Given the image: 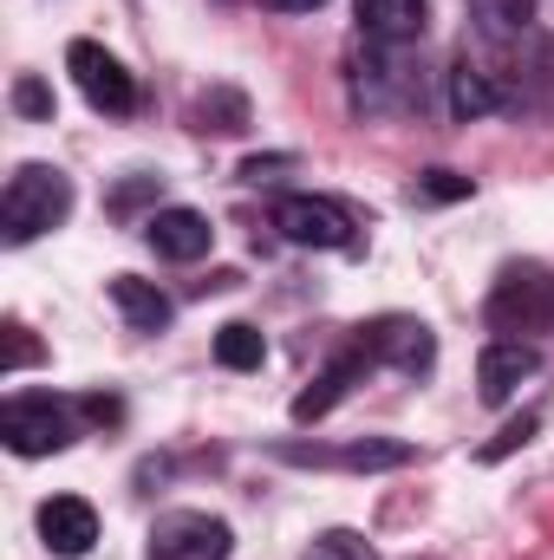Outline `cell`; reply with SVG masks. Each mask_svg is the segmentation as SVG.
I'll list each match as a JSON object with an SVG mask.
<instances>
[{
  "mask_svg": "<svg viewBox=\"0 0 554 560\" xmlns=\"http://www.w3.org/2000/svg\"><path fill=\"white\" fill-rule=\"evenodd\" d=\"M66 215H72V183H66V170H53V163H20V170L7 176V196H0V235H7L13 248L39 242V235L59 229Z\"/></svg>",
  "mask_w": 554,
  "mask_h": 560,
  "instance_id": "cell-1",
  "label": "cell"
},
{
  "mask_svg": "<svg viewBox=\"0 0 554 560\" xmlns=\"http://www.w3.org/2000/svg\"><path fill=\"white\" fill-rule=\"evenodd\" d=\"M489 326L503 332V339H535V332H549L554 326V275L542 261H516V268H503V280L489 287Z\"/></svg>",
  "mask_w": 554,
  "mask_h": 560,
  "instance_id": "cell-2",
  "label": "cell"
},
{
  "mask_svg": "<svg viewBox=\"0 0 554 560\" xmlns=\"http://www.w3.org/2000/svg\"><path fill=\"white\" fill-rule=\"evenodd\" d=\"M483 20V39L516 52V59H549L554 52V0H470Z\"/></svg>",
  "mask_w": 554,
  "mask_h": 560,
  "instance_id": "cell-3",
  "label": "cell"
},
{
  "mask_svg": "<svg viewBox=\"0 0 554 560\" xmlns=\"http://www.w3.org/2000/svg\"><path fill=\"white\" fill-rule=\"evenodd\" d=\"M66 72H72V85L85 92L92 112H105V118H131V112H138L131 72H125L99 39H72V46H66Z\"/></svg>",
  "mask_w": 554,
  "mask_h": 560,
  "instance_id": "cell-4",
  "label": "cell"
},
{
  "mask_svg": "<svg viewBox=\"0 0 554 560\" xmlns=\"http://www.w3.org/2000/svg\"><path fill=\"white\" fill-rule=\"evenodd\" d=\"M229 548H235L229 522L203 509H170L150 528V560H229Z\"/></svg>",
  "mask_w": 554,
  "mask_h": 560,
  "instance_id": "cell-5",
  "label": "cell"
},
{
  "mask_svg": "<svg viewBox=\"0 0 554 560\" xmlns=\"http://www.w3.org/2000/svg\"><path fill=\"white\" fill-rule=\"evenodd\" d=\"M275 229H280V242H293V248H359L353 215L339 202H326V196H280Z\"/></svg>",
  "mask_w": 554,
  "mask_h": 560,
  "instance_id": "cell-6",
  "label": "cell"
},
{
  "mask_svg": "<svg viewBox=\"0 0 554 560\" xmlns=\"http://www.w3.org/2000/svg\"><path fill=\"white\" fill-rule=\"evenodd\" d=\"M0 436L13 456H53L72 443V418L53 398H7L0 405Z\"/></svg>",
  "mask_w": 554,
  "mask_h": 560,
  "instance_id": "cell-7",
  "label": "cell"
},
{
  "mask_svg": "<svg viewBox=\"0 0 554 560\" xmlns=\"http://www.w3.org/2000/svg\"><path fill=\"white\" fill-rule=\"evenodd\" d=\"M359 339L372 346V359L379 365H392V372H430V359H437V339H430V326L424 319H405V313H392V319H379V326H359Z\"/></svg>",
  "mask_w": 554,
  "mask_h": 560,
  "instance_id": "cell-8",
  "label": "cell"
},
{
  "mask_svg": "<svg viewBox=\"0 0 554 560\" xmlns=\"http://www.w3.org/2000/svg\"><path fill=\"white\" fill-rule=\"evenodd\" d=\"M39 541H46V555H59V560L92 555V541H99V515H92V502H79V495H53V502L39 509Z\"/></svg>",
  "mask_w": 554,
  "mask_h": 560,
  "instance_id": "cell-9",
  "label": "cell"
},
{
  "mask_svg": "<svg viewBox=\"0 0 554 560\" xmlns=\"http://www.w3.org/2000/svg\"><path fill=\"white\" fill-rule=\"evenodd\" d=\"M366 365H372V346H366V339H359V346H346V352H339V359H333V365L300 392V398H293V423H320L339 398H346V392H353V385H359V378H366Z\"/></svg>",
  "mask_w": 554,
  "mask_h": 560,
  "instance_id": "cell-10",
  "label": "cell"
},
{
  "mask_svg": "<svg viewBox=\"0 0 554 560\" xmlns=\"http://www.w3.org/2000/svg\"><path fill=\"white\" fill-rule=\"evenodd\" d=\"M143 235H150V248H157L163 261H203L209 242H216V229H209L203 209H157V215L143 222Z\"/></svg>",
  "mask_w": 554,
  "mask_h": 560,
  "instance_id": "cell-11",
  "label": "cell"
},
{
  "mask_svg": "<svg viewBox=\"0 0 554 560\" xmlns=\"http://www.w3.org/2000/svg\"><path fill=\"white\" fill-rule=\"evenodd\" d=\"M529 378H535V346H529V339H496V346L483 352V365H476L483 405H509Z\"/></svg>",
  "mask_w": 554,
  "mask_h": 560,
  "instance_id": "cell-12",
  "label": "cell"
},
{
  "mask_svg": "<svg viewBox=\"0 0 554 560\" xmlns=\"http://www.w3.org/2000/svg\"><path fill=\"white\" fill-rule=\"evenodd\" d=\"M280 456L287 463H326V469H399V463H412V450L405 443H385V436H366L353 450H300V443H287Z\"/></svg>",
  "mask_w": 554,
  "mask_h": 560,
  "instance_id": "cell-13",
  "label": "cell"
},
{
  "mask_svg": "<svg viewBox=\"0 0 554 560\" xmlns=\"http://www.w3.org/2000/svg\"><path fill=\"white\" fill-rule=\"evenodd\" d=\"M359 33L372 46H412L424 33V0H359Z\"/></svg>",
  "mask_w": 554,
  "mask_h": 560,
  "instance_id": "cell-14",
  "label": "cell"
},
{
  "mask_svg": "<svg viewBox=\"0 0 554 560\" xmlns=\"http://www.w3.org/2000/svg\"><path fill=\"white\" fill-rule=\"evenodd\" d=\"M112 306L125 313V326H131V332H163V326H170V300L157 293V280L112 275Z\"/></svg>",
  "mask_w": 554,
  "mask_h": 560,
  "instance_id": "cell-15",
  "label": "cell"
},
{
  "mask_svg": "<svg viewBox=\"0 0 554 560\" xmlns=\"http://www.w3.org/2000/svg\"><path fill=\"white\" fill-rule=\"evenodd\" d=\"M503 105V92H496V72L483 66V59H457V72H450V112L457 118H483V112H496Z\"/></svg>",
  "mask_w": 554,
  "mask_h": 560,
  "instance_id": "cell-16",
  "label": "cell"
},
{
  "mask_svg": "<svg viewBox=\"0 0 554 560\" xmlns=\"http://www.w3.org/2000/svg\"><path fill=\"white\" fill-rule=\"evenodd\" d=\"M196 131H216V138H235V131H249V98H242L235 85H216V92H203V98H196Z\"/></svg>",
  "mask_w": 554,
  "mask_h": 560,
  "instance_id": "cell-17",
  "label": "cell"
},
{
  "mask_svg": "<svg viewBox=\"0 0 554 560\" xmlns=\"http://www.w3.org/2000/svg\"><path fill=\"white\" fill-rule=\"evenodd\" d=\"M216 359H222L229 372H262V359H268V339H262L249 319H229V326L216 332Z\"/></svg>",
  "mask_w": 554,
  "mask_h": 560,
  "instance_id": "cell-18",
  "label": "cell"
},
{
  "mask_svg": "<svg viewBox=\"0 0 554 560\" xmlns=\"http://www.w3.org/2000/svg\"><path fill=\"white\" fill-rule=\"evenodd\" d=\"M470 196V176H457V170H424L412 183V202H463Z\"/></svg>",
  "mask_w": 554,
  "mask_h": 560,
  "instance_id": "cell-19",
  "label": "cell"
},
{
  "mask_svg": "<svg viewBox=\"0 0 554 560\" xmlns=\"http://www.w3.org/2000/svg\"><path fill=\"white\" fill-rule=\"evenodd\" d=\"M307 560H379V555H372L353 528H333V535H320V541L307 548Z\"/></svg>",
  "mask_w": 554,
  "mask_h": 560,
  "instance_id": "cell-20",
  "label": "cell"
},
{
  "mask_svg": "<svg viewBox=\"0 0 554 560\" xmlns=\"http://www.w3.org/2000/svg\"><path fill=\"white\" fill-rule=\"evenodd\" d=\"M13 112H20V118H39V125H53V92L26 72V79H13Z\"/></svg>",
  "mask_w": 554,
  "mask_h": 560,
  "instance_id": "cell-21",
  "label": "cell"
},
{
  "mask_svg": "<svg viewBox=\"0 0 554 560\" xmlns=\"http://www.w3.org/2000/svg\"><path fill=\"white\" fill-rule=\"evenodd\" d=\"M535 430H542V418H535V411H522V418L509 423V430H503V436H496L489 450H483V463H496V456H509V450H522V443H529Z\"/></svg>",
  "mask_w": 554,
  "mask_h": 560,
  "instance_id": "cell-22",
  "label": "cell"
},
{
  "mask_svg": "<svg viewBox=\"0 0 554 560\" xmlns=\"http://www.w3.org/2000/svg\"><path fill=\"white\" fill-rule=\"evenodd\" d=\"M13 339H7V372H20V365H33V339H26V326H7Z\"/></svg>",
  "mask_w": 554,
  "mask_h": 560,
  "instance_id": "cell-23",
  "label": "cell"
},
{
  "mask_svg": "<svg viewBox=\"0 0 554 560\" xmlns=\"http://www.w3.org/2000/svg\"><path fill=\"white\" fill-rule=\"evenodd\" d=\"M275 13H313V7H326V0H268Z\"/></svg>",
  "mask_w": 554,
  "mask_h": 560,
  "instance_id": "cell-24",
  "label": "cell"
}]
</instances>
